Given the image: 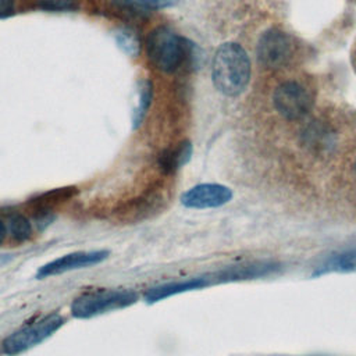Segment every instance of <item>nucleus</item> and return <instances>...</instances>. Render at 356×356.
<instances>
[{
  "mask_svg": "<svg viewBox=\"0 0 356 356\" xmlns=\"http://www.w3.org/2000/svg\"><path fill=\"white\" fill-rule=\"evenodd\" d=\"M232 191L221 184H199L181 196V203L189 209H214L228 203Z\"/></svg>",
  "mask_w": 356,
  "mask_h": 356,
  "instance_id": "6e6552de",
  "label": "nucleus"
},
{
  "mask_svg": "<svg viewBox=\"0 0 356 356\" xmlns=\"http://www.w3.org/2000/svg\"><path fill=\"white\" fill-rule=\"evenodd\" d=\"M64 324V318L58 313H49L32 323H28L10 334L1 343L3 352L8 356L24 353L58 331Z\"/></svg>",
  "mask_w": 356,
  "mask_h": 356,
  "instance_id": "7ed1b4c3",
  "label": "nucleus"
},
{
  "mask_svg": "<svg viewBox=\"0 0 356 356\" xmlns=\"http://www.w3.org/2000/svg\"><path fill=\"white\" fill-rule=\"evenodd\" d=\"M256 54L259 63L266 68H280L291 56V42L284 32L271 28L259 38Z\"/></svg>",
  "mask_w": 356,
  "mask_h": 356,
  "instance_id": "0eeeda50",
  "label": "nucleus"
},
{
  "mask_svg": "<svg viewBox=\"0 0 356 356\" xmlns=\"http://www.w3.org/2000/svg\"><path fill=\"white\" fill-rule=\"evenodd\" d=\"M76 193L75 188H58V189H51L46 193H42L38 196L32 203L38 207V210H50L56 203L64 202L70 197H72Z\"/></svg>",
  "mask_w": 356,
  "mask_h": 356,
  "instance_id": "ddd939ff",
  "label": "nucleus"
},
{
  "mask_svg": "<svg viewBox=\"0 0 356 356\" xmlns=\"http://www.w3.org/2000/svg\"><path fill=\"white\" fill-rule=\"evenodd\" d=\"M6 227H7V232L15 242H25L33 234L31 221L22 214H13L8 218V222Z\"/></svg>",
  "mask_w": 356,
  "mask_h": 356,
  "instance_id": "4468645a",
  "label": "nucleus"
},
{
  "mask_svg": "<svg viewBox=\"0 0 356 356\" xmlns=\"http://www.w3.org/2000/svg\"><path fill=\"white\" fill-rule=\"evenodd\" d=\"M305 138H306L307 145H312V146L318 145L320 147H324V146L330 145V132L323 125H317V124L310 125L305 131Z\"/></svg>",
  "mask_w": 356,
  "mask_h": 356,
  "instance_id": "2eb2a0df",
  "label": "nucleus"
},
{
  "mask_svg": "<svg viewBox=\"0 0 356 356\" xmlns=\"http://www.w3.org/2000/svg\"><path fill=\"white\" fill-rule=\"evenodd\" d=\"M211 78L216 89L225 96H238L250 79V60L245 49L235 43H222L213 58Z\"/></svg>",
  "mask_w": 356,
  "mask_h": 356,
  "instance_id": "f257e3e1",
  "label": "nucleus"
},
{
  "mask_svg": "<svg viewBox=\"0 0 356 356\" xmlns=\"http://www.w3.org/2000/svg\"><path fill=\"white\" fill-rule=\"evenodd\" d=\"M138 295L129 289H96L83 292L71 303V314L75 318H92L110 310L134 305Z\"/></svg>",
  "mask_w": 356,
  "mask_h": 356,
  "instance_id": "f03ea898",
  "label": "nucleus"
},
{
  "mask_svg": "<svg viewBox=\"0 0 356 356\" xmlns=\"http://www.w3.org/2000/svg\"><path fill=\"white\" fill-rule=\"evenodd\" d=\"M277 268V264L273 261H260V263H252L246 266H238L231 267L227 270H222L217 274L218 281H236V280H249V278H257L270 274Z\"/></svg>",
  "mask_w": 356,
  "mask_h": 356,
  "instance_id": "9d476101",
  "label": "nucleus"
},
{
  "mask_svg": "<svg viewBox=\"0 0 356 356\" xmlns=\"http://www.w3.org/2000/svg\"><path fill=\"white\" fill-rule=\"evenodd\" d=\"M38 6L50 11H67L74 8V0H36Z\"/></svg>",
  "mask_w": 356,
  "mask_h": 356,
  "instance_id": "f3484780",
  "label": "nucleus"
},
{
  "mask_svg": "<svg viewBox=\"0 0 356 356\" xmlns=\"http://www.w3.org/2000/svg\"><path fill=\"white\" fill-rule=\"evenodd\" d=\"M150 97H152V85L145 81L142 82V86H140V90H139V104L135 110V114H134V121H135V125L140 124L149 104H150Z\"/></svg>",
  "mask_w": 356,
  "mask_h": 356,
  "instance_id": "dca6fc26",
  "label": "nucleus"
},
{
  "mask_svg": "<svg viewBox=\"0 0 356 356\" xmlns=\"http://www.w3.org/2000/svg\"><path fill=\"white\" fill-rule=\"evenodd\" d=\"M6 235H7V227H6L4 221L0 218V245L3 243V241H4Z\"/></svg>",
  "mask_w": 356,
  "mask_h": 356,
  "instance_id": "aec40b11",
  "label": "nucleus"
},
{
  "mask_svg": "<svg viewBox=\"0 0 356 356\" xmlns=\"http://www.w3.org/2000/svg\"><path fill=\"white\" fill-rule=\"evenodd\" d=\"M108 254H110L108 250H86V252L81 250V252L68 253L43 264L38 270L36 278L43 280L51 275H60L68 271L92 267L104 261L108 257Z\"/></svg>",
  "mask_w": 356,
  "mask_h": 356,
  "instance_id": "423d86ee",
  "label": "nucleus"
},
{
  "mask_svg": "<svg viewBox=\"0 0 356 356\" xmlns=\"http://www.w3.org/2000/svg\"><path fill=\"white\" fill-rule=\"evenodd\" d=\"M146 50L152 64L164 72L175 71L185 56L184 40L167 26H157L150 32Z\"/></svg>",
  "mask_w": 356,
  "mask_h": 356,
  "instance_id": "20e7f679",
  "label": "nucleus"
},
{
  "mask_svg": "<svg viewBox=\"0 0 356 356\" xmlns=\"http://www.w3.org/2000/svg\"><path fill=\"white\" fill-rule=\"evenodd\" d=\"M129 4L142 8H163L175 3V0H127Z\"/></svg>",
  "mask_w": 356,
  "mask_h": 356,
  "instance_id": "a211bd4d",
  "label": "nucleus"
},
{
  "mask_svg": "<svg viewBox=\"0 0 356 356\" xmlns=\"http://www.w3.org/2000/svg\"><path fill=\"white\" fill-rule=\"evenodd\" d=\"M11 259H13L11 254H0V267L4 266V264H7Z\"/></svg>",
  "mask_w": 356,
  "mask_h": 356,
  "instance_id": "412c9836",
  "label": "nucleus"
},
{
  "mask_svg": "<svg viewBox=\"0 0 356 356\" xmlns=\"http://www.w3.org/2000/svg\"><path fill=\"white\" fill-rule=\"evenodd\" d=\"M14 11V0H0V18L10 15Z\"/></svg>",
  "mask_w": 356,
  "mask_h": 356,
  "instance_id": "6ab92c4d",
  "label": "nucleus"
},
{
  "mask_svg": "<svg viewBox=\"0 0 356 356\" xmlns=\"http://www.w3.org/2000/svg\"><path fill=\"white\" fill-rule=\"evenodd\" d=\"M355 172H356V163H355Z\"/></svg>",
  "mask_w": 356,
  "mask_h": 356,
  "instance_id": "4be33fe9",
  "label": "nucleus"
},
{
  "mask_svg": "<svg viewBox=\"0 0 356 356\" xmlns=\"http://www.w3.org/2000/svg\"><path fill=\"white\" fill-rule=\"evenodd\" d=\"M275 110L286 120H299L305 117L312 106V100L305 88L293 81L277 86L273 95Z\"/></svg>",
  "mask_w": 356,
  "mask_h": 356,
  "instance_id": "39448f33",
  "label": "nucleus"
},
{
  "mask_svg": "<svg viewBox=\"0 0 356 356\" xmlns=\"http://www.w3.org/2000/svg\"><path fill=\"white\" fill-rule=\"evenodd\" d=\"M331 271H339V273H353L356 271V248L345 250L339 254H335L330 257L320 268L314 273V275H320L323 273H331Z\"/></svg>",
  "mask_w": 356,
  "mask_h": 356,
  "instance_id": "f8f14e48",
  "label": "nucleus"
},
{
  "mask_svg": "<svg viewBox=\"0 0 356 356\" xmlns=\"http://www.w3.org/2000/svg\"><path fill=\"white\" fill-rule=\"evenodd\" d=\"M191 156H192V145L188 140H185L178 143V146L175 147L164 150L159 157V164L165 174H171L178 168H181L182 165H185L189 161Z\"/></svg>",
  "mask_w": 356,
  "mask_h": 356,
  "instance_id": "9b49d317",
  "label": "nucleus"
},
{
  "mask_svg": "<svg viewBox=\"0 0 356 356\" xmlns=\"http://www.w3.org/2000/svg\"><path fill=\"white\" fill-rule=\"evenodd\" d=\"M206 285H207L206 278H192V280H186V281L168 282V284H163V285L147 289L143 298H145L146 303H156L159 300H163L165 298L182 293V292L200 289Z\"/></svg>",
  "mask_w": 356,
  "mask_h": 356,
  "instance_id": "1a4fd4ad",
  "label": "nucleus"
}]
</instances>
